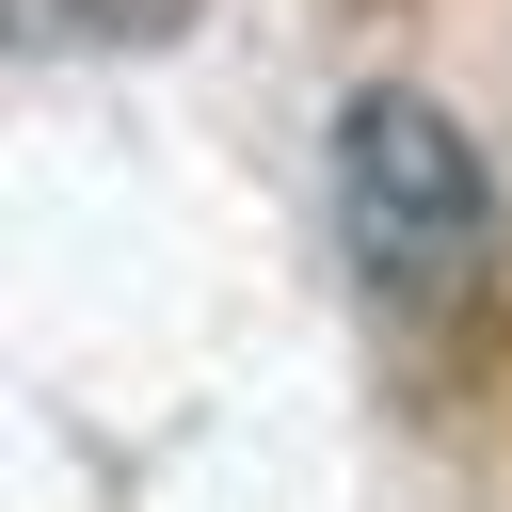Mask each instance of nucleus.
Instances as JSON below:
<instances>
[{
	"label": "nucleus",
	"instance_id": "nucleus-1",
	"mask_svg": "<svg viewBox=\"0 0 512 512\" xmlns=\"http://www.w3.org/2000/svg\"><path fill=\"white\" fill-rule=\"evenodd\" d=\"M336 256H352V288H368L400 336H448V320L496 288V160L464 144L448 96L368 80V96L336 112Z\"/></svg>",
	"mask_w": 512,
	"mask_h": 512
},
{
	"label": "nucleus",
	"instance_id": "nucleus-2",
	"mask_svg": "<svg viewBox=\"0 0 512 512\" xmlns=\"http://www.w3.org/2000/svg\"><path fill=\"white\" fill-rule=\"evenodd\" d=\"M208 0H0L16 64H112V48H176Z\"/></svg>",
	"mask_w": 512,
	"mask_h": 512
}]
</instances>
